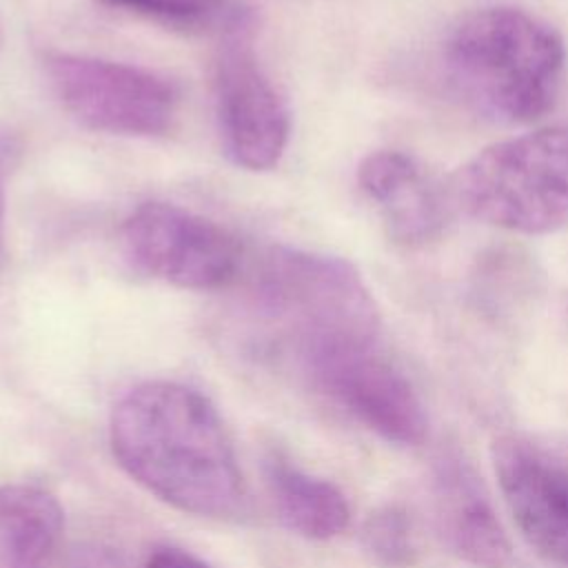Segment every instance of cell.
I'll return each mask as SVG.
<instances>
[{"instance_id":"obj_10","label":"cell","mask_w":568,"mask_h":568,"mask_svg":"<svg viewBox=\"0 0 568 568\" xmlns=\"http://www.w3.org/2000/svg\"><path fill=\"white\" fill-rule=\"evenodd\" d=\"M357 182L382 213L390 237L404 246L437 240L455 209L448 186L402 151L368 153L357 169Z\"/></svg>"},{"instance_id":"obj_5","label":"cell","mask_w":568,"mask_h":568,"mask_svg":"<svg viewBox=\"0 0 568 568\" xmlns=\"http://www.w3.org/2000/svg\"><path fill=\"white\" fill-rule=\"evenodd\" d=\"M42 67L60 104L91 131L158 138L173 126L178 91L149 69L67 51L44 53Z\"/></svg>"},{"instance_id":"obj_13","label":"cell","mask_w":568,"mask_h":568,"mask_svg":"<svg viewBox=\"0 0 568 568\" xmlns=\"http://www.w3.org/2000/svg\"><path fill=\"white\" fill-rule=\"evenodd\" d=\"M62 524V508L44 488L0 484V568H44Z\"/></svg>"},{"instance_id":"obj_15","label":"cell","mask_w":568,"mask_h":568,"mask_svg":"<svg viewBox=\"0 0 568 568\" xmlns=\"http://www.w3.org/2000/svg\"><path fill=\"white\" fill-rule=\"evenodd\" d=\"M362 541L384 566H408L417 552L413 521L399 506H384L371 513L362 528Z\"/></svg>"},{"instance_id":"obj_6","label":"cell","mask_w":568,"mask_h":568,"mask_svg":"<svg viewBox=\"0 0 568 568\" xmlns=\"http://www.w3.org/2000/svg\"><path fill=\"white\" fill-rule=\"evenodd\" d=\"M120 244L135 271L180 288H224L240 275L237 240L178 204L144 202L133 209L122 222Z\"/></svg>"},{"instance_id":"obj_3","label":"cell","mask_w":568,"mask_h":568,"mask_svg":"<svg viewBox=\"0 0 568 568\" xmlns=\"http://www.w3.org/2000/svg\"><path fill=\"white\" fill-rule=\"evenodd\" d=\"M564 67L561 36L515 7H486L466 16L444 44L448 84L495 122H530L552 109Z\"/></svg>"},{"instance_id":"obj_11","label":"cell","mask_w":568,"mask_h":568,"mask_svg":"<svg viewBox=\"0 0 568 568\" xmlns=\"http://www.w3.org/2000/svg\"><path fill=\"white\" fill-rule=\"evenodd\" d=\"M437 524L444 541L477 568H501L510 557L508 537L470 470L446 466L435 490Z\"/></svg>"},{"instance_id":"obj_9","label":"cell","mask_w":568,"mask_h":568,"mask_svg":"<svg viewBox=\"0 0 568 568\" xmlns=\"http://www.w3.org/2000/svg\"><path fill=\"white\" fill-rule=\"evenodd\" d=\"M493 468L524 539L568 568V444L504 435L493 444Z\"/></svg>"},{"instance_id":"obj_1","label":"cell","mask_w":568,"mask_h":568,"mask_svg":"<svg viewBox=\"0 0 568 568\" xmlns=\"http://www.w3.org/2000/svg\"><path fill=\"white\" fill-rule=\"evenodd\" d=\"M111 450L149 493L178 510L229 519L246 508L244 479L213 404L178 382L131 388L111 415Z\"/></svg>"},{"instance_id":"obj_18","label":"cell","mask_w":568,"mask_h":568,"mask_svg":"<svg viewBox=\"0 0 568 568\" xmlns=\"http://www.w3.org/2000/svg\"><path fill=\"white\" fill-rule=\"evenodd\" d=\"M2 240H4V158L0 146V251H2Z\"/></svg>"},{"instance_id":"obj_8","label":"cell","mask_w":568,"mask_h":568,"mask_svg":"<svg viewBox=\"0 0 568 568\" xmlns=\"http://www.w3.org/2000/svg\"><path fill=\"white\" fill-rule=\"evenodd\" d=\"M302 375L382 439L399 446H417L424 439V406L408 377L382 351V342L333 351Z\"/></svg>"},{"instance_id":"obj_4","label":"cell","mask_w":568,"mask_h":568,"mask_svg":"<svg viewBox=\"0 0 568 568\" xmlns=\"http://www.w3.org/2000/svg\"><path fill=\"white\" fill-rule=\"evenodd\" d=\"M453 206L515 233L568 224V124L488 144L448 180Z\"/></svg>"},{"instance_id":"obj_17","label":"cell","mask_w":568,"mask_h":568,"mask_svg":"<svg viewBox=\"0 0 568 568\" xmlns=\"http://www.w3.org/2000/svg\"><path fill=\"white\" fill-rule=\"evenodd\" d=\"M144 568H211V566L182 548L160 546L149 555Z\"/></svg>"},{"instance_id":"obj_2","label":"cell","mask_w":568,"mask_h":568,"mask_svg":"<svg viewBox=\"0 0 568 568\" xmlns=\"http://www.w3.org/2000/svg\"><path fill=\"white\" fill-rule=\"evenodd\" d=\"M246 311L266 355L297 371L315 355L382 337V322L357 268L335 255L277 246L257 266Z\"/></svg>"},{"instance_id":"obj_12","label":"cell","mask_w":568,"mask_h":568,"mask_svg":"<svg viewBox=\"0 0 568 568\" xmlns=\"http://www.w3.org/2000/svg\"><path fill=\"white\" fill-rule=\"evenodd\" d=\"M266 486L284 526L306 539H331L346 530L351 508L344 493L315 475L271 455L264 464Z\"/></svg>"},{"instance_id":"obj_16","label":"cell","mask_w":568,"mask_h":568,"mask_svg":"<svg viewBox=\"0 0 568 568\" xmlns=\"http://www.w3.org/2000/svg\"><path fill=\"white\" fill-rule=\"evenodd\" d=\"M69 568H131L122 552L102 544H80L69 555Z\"/></svg>"},{"instance_id":"obj_14","label":"cell","mask_w":568,"mask_h":568,"mask_svg":"<svg viewBox=\"0 0 568 568\" xmlns=\"http://www.w3.org/2000/svg\"><path fill=\"white\" fill-rule=\"evenodd\" d=\"M106 7L122 9L175 29L217 27L226 31L231 24L248 18L251 11L242 0H98Z\"/></svg>"},{"instance_id":"obj_7","label":"cell","mask_w":568,"mask_h":568,"mask_svg":"<svg viewBox=\"0 0 568 568\" xmlns=\"http://www.w3.org/2000/svg\"><path fill=\"white\" fill-rule=\"evenodd\" d=\"M222 33L215 60V115L222 146L233 164L268 171L288 144V106L255 55L253 16Z\"/></svg>"}]
</instances>
